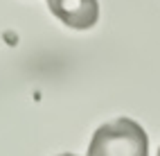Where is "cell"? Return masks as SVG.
Here are the masks:
<instances>
[{
    "mask_svg": "<svg viewBox=\"0 0 160 156\" xmlns=\"http://www.w3.org/2000/svg\"><path fill=\"white\" fill-rule=\"evenodd\" d=\"M59 156H74V154H59Z\"/></svg>",
    "mask_w": 160,
    "mask_h": 156,
    "instance_id": "obj_3",
    "label": "cell"
},
{
    "mask_svg": "<svg viewBox=\"0 0 160 156\" xmlns=\"http://www.w3.org/2000/svg\"><path fill=\"white\" fill-rule=\"evenodd\" d=\"M88 156H149L147 131L131 118L106 122L92 133Z\"/></svg>",
    "mask_w": 160,
    "mask_h": 156,
    "instance_id": "obj_1",
    "label": "cell"
},
{
    "mask_svg": "<svg viewBox=\"0 0 160 156\" xmlns=\"http://www.w3.org/2000/svg\"><path fill=\"white\" fill-rule=\"evenodd\" d=\"M158 156H160V149H158Z\"/></svg>",
    "mask_w": 160,
    "mask_h": 156,
    "instance_id": "obj_4",
    "label": "cell"
},
{
    "mask_svg": "<svg viewBox=\"0 0 160 156\" xmlns=\"http://www.w3.org/2000/svg\"><path fill=\"white\" fill-rule=\"evenodd\" d=\"M50 12L72 29H90L99 18L97 0H48Z\"/></svg>",
    "mask_w": 160,
    "mask_h": 156,
    "instance_id": "obj_2",
    "label": "cell"
}]
</instances>
